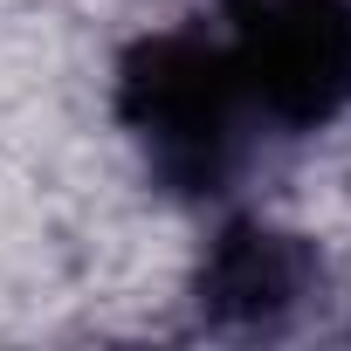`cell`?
<instances>
[{"label": "cell", "mask_w": 351, "mask_h": 351, "mask_svg": "<svg viewBox=\"0 0 351 351\" xmlns=\"http://www.w3.org/2000/svg\"><path fill=\"white\" fill-rule=\"evenodd\" d=\"M207 28L262 145L317 138L351 110V0H214Z\"/></svg>", "instance_id": "7a4b0ae2"}, {"label": "cell", "mask_w": 351, "mask_h": 351, "mask_svg": "<svg viewBox=\"0 0 351 351\" xmlns=\"http://www.w3.org/2000/svg\"><path fill=\"white\" fill-rule=\"evenodd\" d=\"M324 289L330 276L317 241L276 221H228L193 269V310L207 330L228 337H289L317 324V310L330 303Z\"/></svg>", "instance_id": "3957f363"}, {"label": "cell", "mask_w": 351, "mask_h": 351, "mask_svg": "<svg viewBox=\"0 0 351 351\" xmlns=\"http://www.w3.org/2000/svg\"><path fill=\"white\" fill-rule=\"evenodd\" d=\"M110 110L172 200H228L269 152L207 21L138 35L117 56Z\"/></svg>", "instance_id": "6da1fadb"}]
</instances>
